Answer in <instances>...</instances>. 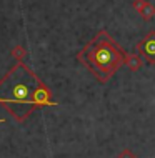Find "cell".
Instances as JSON below:
<instances>
[{
  "label": "cell",
  "instance_id": "4",
  "mask_svg": "<svg viewBox=\"0 0 155 158\" xmlns=\"http://www.w3.org/2000/svg\"><path fill=\"white\" fill-rule=\"evenodd\" d=\"M125 65L130 72H139L144 67V60L139 53H127L125 55Z\"/></svg>",
  "mask_w": 155,
  "mask_h": 158
},
{
  "label": "cell",
  "instance_id": "6",
  "mask_svg": "<svg viewBox=\"0 0 155 158\" xmlns=\"http://www.w3.org/2000/svg\"><path fill=\"white\" fill-rule=\"evenodd\" d=\"M25 53H27V52H25V48H24L22 45H17V47L12 48V57L17 58L19 62H22V58L25 57Z\"/></svg>",
  "mask_w": 155,
  "mask_h": 158
},
{
  "label": "cell",
  "instance_id": "5",
  "mask_svg": "<svg viewBox=\"0 0 155 158\" xmlns=\"http://www.w3.org/2000/svg\"><path fill=\"white\" fill-rule=\"evenodd\" d=\"M153 15H155V5L153 3H147L144 8H142V12H140V17L144 20H150V19H153Z\"/></svg>",
  "mask_w": 155,
  "mask_h": 158
},
{
  "label": "cell",
  "instance_id": "8",
  "mask_svg": "<svg viewBox=\"0 0 155 158\" xmlns=\"http://www.w3.org/2000/svg\"><path fill=\"white\" fill-rule=\"evenodd\" d=\"M117 158H137V155L130 150V148H123V150L118 153Z\"/></svg>",
  "mask_w": 155,
  "mask_h": 158
},
{
  "label": "cell",
  "instance_id": "1",
  "mask_svg": "<svg viewBox=\"0 0 155 158\" xmlns=\"http://www.w3.org/2000/svg\"><path fill=\"white\" fill-rule=\"evenodd\" d=\"M0 103L14 120L22 123L33 110L55 105V102L44 80L24 62H17L0 78Z\"/></svg>",
  "mask_w": 155,
  "mask_h": 158
},
{
  "label": "cell",
  "instance_id": "7",
  "mask_svg": "<svg viewBox=\"0 0 155 158\" xmlns=\"http://www.w3.org/2000/svg\"><path fill=\"white\" fill-rule=\"evenodd\" d=\"M149 3V0H133V3H132V7H133V10L135 12H142V8H144L145 5Z\"/></svg>",
  "mask_w": 155,
  "mask_h": 158
},
{
  "label": "cell",
  "instance_id": "9",
  "mask_svg": "<svg viewBox=\"0 0 155 158\" xmlns=\"http://www.w3.org/2000/svg\"><path fill=\"white\" fill-rule=\"evenodd\" d=\"M3 122H5V120H0V123H3Z\"/></svg>",
  "mask_w": 155,
  "mask_h": 158
},
{
  "label": "cell",
  "instance_id": "3",
  "mask_svg": "<svg viewBox=\"0 0 155 158\" xmlns=\"http://www.w3.org/2000/svg\"><path fill=\"white\" fill-rule=\"evenodd\" d=\"M137 52L145 58L149 65H155V30H150L139 44L135 45Z\"/></svg>",
  "mask_w": 155,
  "mask_h": 158
},
{
  "label": "cell",
  "instance_id": "2",
  "mask_svg": "<svg viewBox=\"0 0 155 158\" xmlns=\"http://www.w3.org/2000/svg\"><path fill=\"white\" fill-rule=\"evenodd\" d=\"M125 52L107 30H100L77 53V60L87 67L100 83H107L125 65Z\"/></svg>",
  "mask_w": 155,
  "mask_h": 158
}]
</instances>
